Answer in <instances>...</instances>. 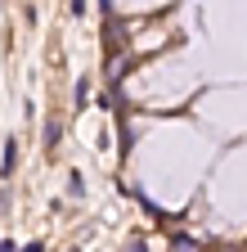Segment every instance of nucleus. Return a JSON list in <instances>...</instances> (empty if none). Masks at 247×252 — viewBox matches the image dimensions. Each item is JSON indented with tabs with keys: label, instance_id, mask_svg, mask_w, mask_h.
<instances>
[{
	"label": "nucleus",
	"instance_id": "obj_1",
	"mask_svg": "<svg viewBox=\"0 0 247 252\" xmlns=\"http://www.w3.org/2000/svg\"><path fill=\"white\" fill-rule=\"evenodd\" d=\"M14 167H18V140H5V158H0V171H5V176H14Z\"/></svg>",
	"mask_w": 247,
	"mask_h": 252
},
{
	"label": "nucleus",
	"instance_id": "obj_8",
	"mask_svg": "<svg viewBox=\"0 0 247 252\" xmlns=\"http://www.w3.org/2000/svg\"><path fill=\"white\" fill-rule=\"evenodd\" d=\"M18 252H45V243H41V239H32V243H27V248H18Z\"/></svg>",
	"mask_w": 247,
	"mask_h": 252
},
{
	"label": "nucleus",
	"instance_id": "obj_9",
	"mask_svg": "<svg viewBox=\"0 0 247 252\" xmlns=\"http://www.w3.org/2000/svg\"><path fill=\"white\" fill-rule=\"evenodd\" d=\"M0 252H18V243H9V239H5V243H0Z\"/></svg>",
	"mask_w": 247,
	"mask_h": 252
},
{
	"label": "nucleus",
	"instance_id": "obj_5",
	"mask_svg": "<svg viewBox=\"0 0 247 252\" xmlns=\"http://www.w3.org/2000/svg\"><path fill=\"white\" fill-rule=\"evenodd\" d=\"M175 252H198V243L189 234H175Z\"/></svg>",
	"mask_w": 247,
	"mask_h": 252
},
{
	"label": "nucleus",
	"instance_id": "obj_6",
	"mask_svg": "<svg viewBox=\"0 0 247 252\" xmlns=\"http://www.w3.org/2000/svg\"><path fill=\"white\" fill-rule=\"evenodd\" d=\"M68 9H72V18H81L85 14V0H68Z\"/></svg>",
	"mask_w": 247,
	"mask_h": 252
},
{
	"label": "nucleus",
	"instance_id": "obj_2",
	"mask_svg": "<svg viewBox=\"0 0 247 252\" xmlns=\"http://www.w3.org/2000/svg\"><path fill=\"white\" fill-rule=\"evenodd\" d=\"M58 135H63V126H58V122H45V149H58Z\"/></svg>",
	"mask_w": 247,
	"mask_h": 252
},
{
	"label": "nucleus",
	"instance_id": "obj_4",
	"mask_svg": "<svg viewBox=\"0 0 247 252\" xmlns=\"http://www.w3.org/2000/svg\"><path fill=\"white\" fill-rule=\"evenodd\" d=\"M85 104H90V77L77 81V108H85Z\"/></svg>",
	"mask_w": 247,
	"mask_h": 252
},
{
	"label": "nucleus",
	"instance_id": "obj_3",
	"mask_svg": "<svg viewBox=\"0 0 247 252\" xmlns=\"http://www.w3.org/2000/svg\"><path fill=\"white\" fill-rule=\"evenodd\" d=\"M68 194H72V198H81V194H85V180H81V171H72V176H68Z\"/></svg>",
	"mask_w": 247,
	"mask_h": 252
},
{
	"label": "nucleus",
	"instance_id": "obj_7",
	"mask_svg": "<svg viewBox=\"0 0 247 252\" xmlns=\"http://www.w3.org/2000/svg\"><path fill=\"white\" fill-rule=\"evenodd\" d=\"M126 252H148V243H144V239H131V243H126Z\"/></svg>",
	"mask_w": 247,
	"mask_h": 252
}]
</instances>
